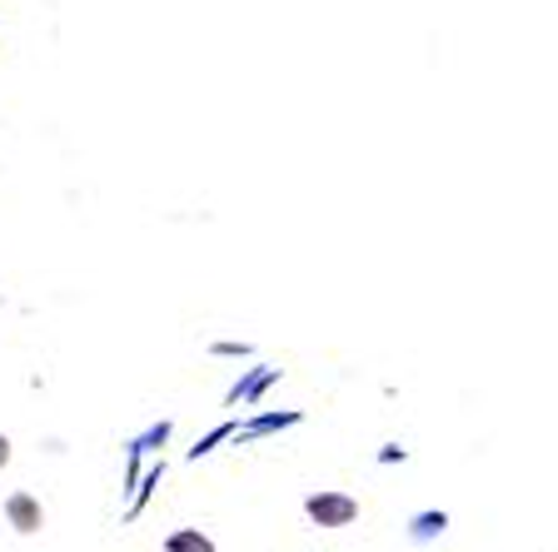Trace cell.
<instances>
[{
	"instance_id": "5",
	"label": "cell",
	"mask_w": 558,
	"mask_h": 552,
	"mask_svg": "<svg viewBox=\"0 0 558 552\" xmlns=\"http://www.w3.org/2000/svg\"><path fill=\"white\" fill-rule=\"evenodd\" d=\"M449 532V513L444 507H424V513H414L409 518V542H434Z\"/></svg>"
},
{
	"instance_id": "1",
	"label": "cell",
	"mask_w": 558,
	"mask_h": 552,
	"mask_svg": "<svg viewBox=\"0 0 558 552\" xmlns=\"http://www.w3.org/2000/svg\"><path fill=\"white\" fill-rule=\"evenodd\" d=\"M304 513H310L314 528H349V523L360 518V498L325 488V493H310V498H304Z\"/></svg>"
},
{
	"instance_id": "8",
	"label": "cell",
	"mask_w": 558,
	"mask_h": 552,
	"mask_svg": "<svg viewBox=\"0 0 558 552\" xmlns=\"http://www.w3.org/2000/svg\"><path fill=\"white\" fill-rule=\"evenodd\" d=\"M234 433H240V424H220V428H209V433H205V438H199L195 449H190V463L209 458V453L220 449V443H234Z\"/></svg>"
},
{
	"instance_id": "10",
	"label": "cell",
	"mask_w": 558,
	"mask_h": 552,
	"mask_svg": "<svg viewBox=\"0 0 558 552\" xmlns=\"http://www.w3.org/2000/svg\"><path fill=\"white\" fill-rule=\"evenodd\" d=\"M404 458H409V453L399 449V443H384V449H379V463H404Z\"/></svg>"
},
{
	"instance_id": "3",
	"label": "cell",
	"mask_w": 558,
	"mask_h": 552,
	"mask_svg": "<svg viewBox=\"0 0 558 552\" xmlns=\"http://www.w3.org/2000/svg\"><path fill=\"white\" fill-rule=\"evenodd\" d=\"M5 518H11V528L21 532V538H31V532H40L46 528V507H40V498L35 493H11L5 498Z\"/></svg>"
},
{
	"instance_id": "6",
	"label": "cell",
	"mask_w": 558,
	"mask_h": 552,
	"mask_svg": "<svg viewBox=\"0 0 558 552\" xmlns=\"http://www.w3.org/2000/svg\"><path fill=\"white\" fill-rule=\"evenodd\" d=\"M165 483V458L160 463H150V468L140 473V483H135V498H130V507H125V523H135L140 513H145V503H150V493Z\"/></svg>"
},
{
	"instance_id": "4",
	"label": "cell",
	"mask_w": 558,
	"mask_h": 552,
	"mask_svg": "<svg viewBox=\"0 0 558 552\" xmlns=\"http://www.w3.org/2000/svg\"><path fill=\"white\" fill-rule=\"evenodd\" d=\"M300 418H304L300 408H269V414H259V418H250V424H240L234 443H259V438H269V433H284V428H294Z\"/></svg>"
},
{
	"instance_id": "11",
	"label": "cell",
	"mask_w": 558,
	"mask_h": 552,
	"mask_svg": "<svg viewBox=\"0 0 558 552\" xmlns=\"http://www.w3.org/2000/svg\"><path fill=\"white\" fill-rule=\"evenodd\" d=\"M5 463H11V438L0 433V468H5Z\"/></svg>"
},
{
	"instance_id": "7",
	"label": "cell",
	"mask_w": 558,
	"mask_h": 552,
	"mask_svg": "<svg viewBox=\"0 0 558 552\" xmlns=\"http://www.w3.org/2000/svg\"><path fill=\"white\" fill-rule=\"evenodd\" d=\"M165 552H215V542L199 528H174L170 538H165Z\"/></svg>"
},
{
	"instance_id": "2",
	"label": "cell",
	"mask_w": 558,
	"mask_h": 552,
	"mask_svg": "<svg viewBox=\"0 0 558 552\" xmlns=\"http://www.w3.org/2000/svg\"><path fill=\"white\" fill-rule=\"evenodd\" d=\"M275 383H279V368L275 364H255V368H244L240 379H234V389L225 393V403H230V408H250V403H259Z\"/></svg>"
},
{
	"instance_id": "9",
	"label": "cell",
	"mask_w": 558,
	"mask_h": 552,
	"mask_svg": "<svg viewBox=\"0 0 558 552\" xmlns=\"http://www.w3.org/2000/svg\"><path fill=\"white\" fill-rule=\"evenodd\" d=\"M209 354H215V358H250L255 348H250V344H234V339H220V344H209Z\"/></svg>"
}]
</instances>
